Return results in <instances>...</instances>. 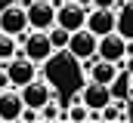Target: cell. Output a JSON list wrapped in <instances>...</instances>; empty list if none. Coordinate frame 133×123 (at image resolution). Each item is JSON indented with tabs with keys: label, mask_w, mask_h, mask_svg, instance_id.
I'll list each match as a JSON object with an SVG mask.
<instances>
[{
	"label": "cell",
	"mask_w": 133,
	"mask_h": 123,
	"mask_svg": "<svg viewBox=\"0 0 133 123\" xmlns=\"http://www.w3.org/2000/svg\"><path fill=\"white\" fill-rule=\"evenodd\" d=\"M28 31V12L22 3H6L0 9V34L6 37H19Z\"/></svg>",
	"instance_id": "277c9868"
},
{
	"label": "cell",
	"mask_w": 133,
	"mask_h": 123,
	"mask_svg": "<svg viewBox=\"0 0 133 123\" xmlns=\"http://www.w3.org/2000/svg\"><path fill=\"white\" fill-rule=\"evenodd\" d=\"M77 3H81L84 9H90V6H93V0H77Z\"/></svg>",
	"instance_id": "44dd1931"
},
{
	"label": "cell",
	"mask_w": 133,
	"mask_h": 123,
	"mask_svg": "<svg viewBox=\"0 0 133 123\" xmlns=\"http://www.w3.org/2000/svg\"><path fill=\"white\" fill-rule=\"evenodd\" d=\"M127 56H133V37H127Z\"/></svg>",
	"instance_id": "ffe728a7"
},
{
	"label": "cell",
	"mask_w": 133,
	"mask_h": 123,
	"mask_svg": "<svg viewBox=\"0 0 133 123\" xmlns=\"http://www.w3.org/2000/svg\"><path fill=\"white\" fill-rule=\"evenodd\" d=\"M124 6H133V0H124Z\"/></svg>",
	"instance_id": "7402d4cb"
},
{
	"label": "cell",
	"mask_w": 133,
	"mask_h": 123,
	"mask_svg": "<svg viewBox=\"0 0 133 123\" xmlns=\"http://www.w3.org/2000/svg\"><path fill=\"white\" fill-rule=\"evenodd\" d=\"M84 22H87V9L77 0H62L56 6V25H62L68 31H77V28H84Z\"/></svg>",
	"instance_id": "30bf717a"
},
{
	"label": "cell",
	"mask_w": 133,
	"mask_h": 123,
	"mask_svg": "<svg viewBox=\"0 0 133 123\" xmlns=\"http://www.w3.org/2000/svg\"><path fill=\"white\" fill-rule=\"evenodd\" d=\"M111 98H115V95H111V86H105V83H93V80H87L84 89H77L74 95H71V102H84L90 111H102Z\"/></svg>",
	"instance_id": "8992f818"
},
{
	"label": "cell",
	"mask_w": 133,
	"mask_h": 123,
	"mask_svg": "<svg viewBox=\"0 0 133 123\" xmlns=\"http://www.w3.org/2000/svg\"><path fill=\"white\" fill-rule=\"evenodd\" d=\"M19 49H16V37H6V34H0V62L12 59Z\"/></svg>",
	"instance_id": "9a60e30c"
},
{
	"label": "cell",
	"mask_w": 133,
	"mask_h": 123,
	"mask_svg": "<svg viewBox=\"0 0 133 123\" xmlns=\"http://www.w3.org/2000/svg\"><path fill=\"white\" fill-rule=\"evenodd\" d=\"M22 108H25V102H22V95H19V89H16V86L0 89V120H6V123L19 120Z\"/></svg>",
	"instance_id": "7c38bea8"
},
{
	"label": "cell",
	"mask_w": 133,
	"mask_h": 123,
	"mask_svg": "<svg viewBox=\"0 0 133 123\" xmlns=\"http://www.w3.org/2000/svg\"><path fill=\"white\" fill-rule=\"evenodd\" d=\"M9 86V74H6V68L0 65V89H6Z\"/></svg>",
	"instance_id": "ac0fdd59"
},
{
	"label": "cell",
	"mask_w": 133,
	"mask_h": 123,
	"mask_svg": "<svg viewBox=\"0 0 133 123\" xmlns=\"http://www.w3.org/2000/svg\"><path fill=\"white\" fill-rule=\"evenodd\" d=\"M121 68H124V71H127V74L133 77V56H124V62H121Z\"/></svg>",
	"instance_id": "e0dca14e"
},
{
	"label": "cell",
	"mask_w": 133,
	"mask_h": 123,
	"mask_svg": "<svg viewBox=\"0 0 133 123\" xmlns=\"http://www.w3.org/2000/svg\"><path fill=\"white\" fill-rule=\"evenodd\" d=\"M124 117L133 120V95H130V102H124Z\"/></svg>",
	"instance_id": "d6986e66"
},
{
	"label": "cell",
	"mask_w": 133,
	"mask_h": 123,
	"mask_svg": "<svg viewBox=\"0 0 133 123\" xmlns=\"http://www.w3.org/2000/svg\"><path fill=\"white\" fill-rule=\"evenodd\" d=\"M28 12V28H37V31H46L56 25V3L50 0H19Z\"/></svg>",
	"instance_id": "7a4b0ae2"
},
{
	"label": "cell",
	"mask_w": 133,
	"mask_h": 123,
	"mask_svg": "<svg viewBox=\"0 0 133 123\" xmlns=\"http://www.w3.org/2000/svg\"><path fill=\"white\" fill-rule=\"evenodd\" d=\"M96 43H99V37H96L93 31L77 28V31H71V37H68L65 52H68L74 62H81V59H90V56H96Z\"/></svg>",
	"instance_id": "52a82bcc"
},
{
	"label": "cell",
	"mask_w": 133,
	"mask_h": 123,
	"mask_svg": "<svg viewBox=\"0 0 133 123\" xmlns=\"http://www.w3.org/2000/svg\"><path fill=\"white\" fill-rule=\"evenodd\" d=\"M3 68H6V74H9V86H25V83H31L34 77H37V65H34L31 59H25L22 52H16L12 59L0 62Z\"/></svg>",
	"instance_id": "5b68a950"
},
{
	"label": "cell",
	"mask_w": 133,
	"mask_h": 123,
	"mask_svg": "<svg viewBox=\"0 0 133 123\" xmlns=\"http://www.w3.org/2000/svg\"><path fill=\"white\" fill-rule=\"evenodd\" d=\"M19 95H22L25 108H34V111H40L50 98H59V92L53 89V83H46V80H40V77H34L31 83L19 86Z\"/></svg>",
	"instance_id": "3957f363"
},
{
	"label": "cell",
	"mask_w": 133,
	"mask_h": 123,
	"mask_svg": "<svg viewBox=\"0 0 133 123\" xmlns=\"http://www.w3.org/2000/svg\"><path fill=\"white\" fill-rule=\"evenodd\" d=\"M65 120H74V123L90 120V108L84 102H71V108H65Z\"/></svg>",
	"instance_id": "5bb4252c"
},
{
	"label": "cell",
	"mask_w": 133,
	"mask_h": 123,
	"mask_svg": "<svg viewBox=\"0 0 133 123\" xmlns=\"http://www.w3.org/2000/svg\"><path fill=\"white\" fill-rule=\"evenodd\" d=\"M93 6H102V9H121L124 0H93Z\"/></svg>",
	"instance_id": "2e32d148"
},
{
	"label": "cell",
	"mask_w": 133,
	"mask_h": 123,
	"mask_svg": "<svg viewBox=\"0 0 133 123\" xmlns=\"http://www.w3.org/2000/svg\"><path fill=\"white\" fill-rule=\"evenodd\" d=\"M118 77H121V65L118 62H105V59H93V65L87 68V80H93V83H105V86H115L118 83Z\"/></svg>",
	"instance_id": "8fae6325"
},
{
	"label": "cell",
	"mask_w": 133,
	"mask_h": 123,
	"mask_svg": "<svg viewBox=\"0 0 133 123\" xmlns=\"http://www.w3.org/2000/svg\"><path fill=\"white\" fill-rule=\"evenodd\" d=\"M96 56L105 62H124V56H127V37L121 34V31H108V34H102L99 43H96Z\"/></svg>",
	"instance_id": "ba28073f"
},
{
	"label": "cell",
	"mask_w": 133,
	"mask_h": 123,
	"mask_svg": "<svg viewBox=\"0 0 133 123\" xmlns=\"http://www.w3.org/2000/svg\"><path fill=\"white\" fill-rule=\"evenodd\" d=\"M46 37H50V43H53V49H56V52H65L71 31L62 28V25H53V28H46Z\"/></svg>",
	"instance_id": "4fadbf2b"
},
{
	"label": "cell",
	"mask_w": 133,
	"mask_h": 123,
	"mask_svg": "<svg viewBox=\"0 0 133 123\" xmlns=\"http://www.w3.org/2000/svg\"><path fill=\"white\" fill-rule=\"evenodd\" d=\"M16 43H22V56L25 59H31L34 65H43V62L53 59V43H50V37H46V31H37V28H28L25 34H19L16 37Z\"/></svg>",
	"instance_id": "6da1fadb"
},
{
	"label": "cell",
	"mask_w": 133,
	"mask_h": 123,
	"mask_svg": "<svg viewBox=\"0 0 133 123\" xmlns=\"http://www.w3.org/2000/svg\"><path fill=\"white\" fill-rule=\"evenodd\" d=\"M84 28L93 31L96 37L108 34V31H118V9H102V6H90L87 9V22Z\"/></svg>",
	"instance_id": "9c48e42d"
}]
</instances>
